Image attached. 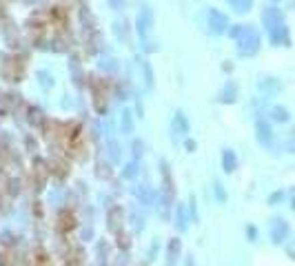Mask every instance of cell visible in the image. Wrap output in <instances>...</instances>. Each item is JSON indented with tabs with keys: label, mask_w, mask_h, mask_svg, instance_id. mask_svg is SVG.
<instances>
[{
	"label": "cell",
	"mask_w": 295,
	"mask_h": 266,
	"mask_svg": "<svg viewBox=\"0 0 295 266\" xmlns=\"http://www.w3.org/2000/svg\"><path fill=\"white\" fill-rule=\"evenodd\" d=\"M237 38V51L242 56H255L260 49V34L253 27H242V31L235 36Z\"/></svg>",
	"instance_id": "obj_1"
},
{
	"label": "cell",
	"mask_w": 295,
	"mask_h": 266,
	"mask_svg": "<svg viewBox=\"0 0 295 266\" xmlns=\"http://www.w3.org/2000/svg\"><path fill=\"white\" fill-rule=\"evenodd\" d=\"M271 240H273V244H282L289 237V233H291V228H289V222L286 220H282V218H275L271 222Z\"/></svg>",
	"instance_id": "obj_2"
},
{
	"label": "cell",
	"mask_w": 295,
	"mask_h": 266,
	"mask_svg": "<svg viewBox=\"0 0 295 266\" xmlns=\"http://www.w3.org/2000/svg\"><path fill=\"white\" fill-rule=\"evenodd\" d=\"M227 27H229V20H227V16H224L222 11L209 9V29H211L213 34H224Z\"/></svg>",
	"instance_id": "obj_3"
},
{
	"label": "cell",
	"mask_w": 295,
	"mask_h": 266,
	"mask_svg": "<svg viewBox=\"0 0 295 266\" xmlns=\"http://www.w3.org/2000/svg\"><path fill=\"white\" fill-rule=\"evenodd\" d=\"M257 140H260V144H264V146L273 144V129L269 126V122L257 120Z\"/></svg>",
	"instance_id": "obj_4"
},
{
	"label": "cell",
	"mask_w": 295,
	"mask_h": 266,
	"mask_svg": "<svg viewBox=\"0 0 295 266\" xmlns=\"http://www.w3.org/2000/svg\"><path fill=\"white\" fill-rule=\"evenodd\" d=\"M180 251H182V242H180L178 237H171L169 248H167V266H175Z\"/></svg>",
	"instance_id": "obj_5"
},
{
	"label": "cell",
	"mask_w": 295,
	"mask_h": 266,
	"mask_svg": "<svg viewBox=\"0 0 295 266\" xmlns=\"http://www.w3.org/2000/svg\"><path fill=\"white\" fill-rule=\"evenodd\" d=\"M222 169L227 171V173H233V171L237 169V155H235V151H231V149H224L222 151Z\"/></svg>",
	"instance_id": "obj_6"
},
{
	"label": "cell",
	"mask_w": 295,
	"mask_h": 266,
	"mask_svg": "<svg viewBox=\"0 0 295 266\" xmlns=\"http://www.w3.org/2000/svg\"><path fill=\"white\" fill-rule=\"evenodd\" d=\"M264 24L269 27V29L280 27V24H282V14L277 9H273V7H269V9L264 11Z\"/></svg>",
	"instance_id": "obj_7"
},
{
	"label": "cell",
	"mask_w": 295,
	"mask_h": 266,
	"mask_svg": "<svg viewBox=\"0 0 295 266\" xmlns=\"http://www.w3.org/2000/svg\"><path fill=\"white\" fill-rule=\"evenodd\" d=\"M271 42L273 44H289V34H286L284 24H280V27H273V29H271Z\"/></svg>",
	"instance_id": "obj_8"
},
{
	"label": "cell",
	"mask_w": 295,
	"mask_h": 266,
	"mask_svg": "<svg viewBox=\"0 0 295 266\" xmlns=\"http://www.w3.org/2000/svg\"><path fill=\"white\" fill-rule=\"evenodd\" d=\"M151 24H153V18H151L149 9H142L140 18H138V34H140V36H147V31H149Z\"/></svg>",
	"instance_id": "obj_9"
},
{
	"label": "cell",
	"mask_w": 295,
	"mask_h": 266,
	"mask_svg": "<svg viewBox=\"0 0 295 266\" xmlns=\"http://www.w3.org/2000/svg\"><path fill=\"white\" fill-rule=\"evenodd\" d=\"M171 195L173 193H162L160 195V204H158V208H160V218L162 220H169V206H171Z\"/></svg>",
	"instance_id": "obj_10"
},
{
	"label": "cell",
	"mask_w": 295,
	"mask_h": 266,
	"mask_svg": "<svg viewBox=\"0 0 295 266\" xmlns=\"http://www.w3.org/2000/svg\"><path fill=\"white\" fill-rule=\"evenodd\" d=\"M187 222H189V208H187V204H180L178 206V222H175L178 231H187Z\"/></svg>",
	"instance_id": "obj_11"
},
{
	"label": "cell",
	"mask_w": 295,
	"mask_h": 266,
	"mask_svg": "<svg viewBox=\"0 0 295 266\" xmlns=\"http://www.w3.org/2000/svg\"><path fill=\"white\" fill-rule=\"evenodd\" d=\"M173 129L178 131V133H189V122H187V118H184L182 111H178L173 116Z\"/></svg>",
	"instance_id": "obj_12"
},
{
	"label": "cell",
	"mask_w": 295,
	"mask_h": 266,
	"mask_svg": "<svg viewBox=\"0 0 295 266\" xmlns=\"http://www.w3.org/2000/svg\"><path fill=\"white\" fill-rule=\"evenodd\" d=\"M73 226H76V220H73L71 213H63V215L58 218V228H60V231L67 233V231H71Z\"/></svg>",
	"instance_id": "obj_13"
},
{
	"label": "cell",
	"mask_w": 295,
	"mask_h": 266,
	"mask_svg": "<svg viewBox=\"0 0 295 266\" xmlns=\"http://www.w3.org/2000/svg\"><path fill=\"white\" fill-rule=\"evenodd\" d=\"M229 7H231L233 11H237V14H244V11L251 9L253 5V0H227Z\"/></svg>",
	"instance_id": "obj_14"
},
{
	"label": "cell",
	"mask_w": 295,
	"mask_h": 266,
	"mask_svg": "<svg viewBox=\"0 0 295 266\" xmlns=\"http://www.w3.org/2000/svg\"><path fill=\"white\" fill-rule=\"evenodd\" d=\"M120 224H122V211L120 208H111V211H109V228H111V231H118Z\"/></svg>",
	"instance_id": "obj_15"
},
{
	"label": "cell",
	"mask_w": 295,
	"mask_h": 266,
	"mask_svg": "<svg viewBox=\"0 0 295 266\" xmlns=\"http://www.w3.org/2000/svg\"><path fill=\"white\" fill-rule=\"evenodd\" d=\"M136 193H138V200H140L142 204H151V202H153V193H151V189L147 186V184H140Z\"/></svg>",
	"instance_id": "obj_16"
},
{
	"label": "cell",
	"mask_w": 295,
	"mask_h": 266,
	"mask_svg": "<svg viewBox=\"0 0 295 266\" xmlns=\"http://www.w3.org/2000/svg\"><path fill=\"white\" fill-rule=\"evenodd\" d=\"M257 87H260L262 91H277L282 84L277 82L275 78H264V80H260V82H257Z\"/></svg>",
	"instance_id": "obj_17"
},
{
	"label": "cell",
	"mask_w": 295,
	"mask_h": 266,
	"mask_svg": "<svg viewBox=\"0 0 295 266\" xmlns=\"http://www.w3.org/2000/svg\"><path fill=\"white\" fill-rule=\"evenodd\" d=\"M27 120H29V124L40 126L42 124V111H40L38 106H31L29 111H27Z\"/></svg>",
	"instance_id": "obj_18"
},
{
	"label": "cell",
	"mask_w": 295,
	"mask_h": 266,
	"mask_svg": "<svg viewBox=\"0 0 295 266\" xmlns=\"http://www.w3.org/2000/svg\"><path fill=\"white\" fill-rule=\"evenodd\" d=\"M131 129H133V116H131V111L126 109V111H122L120 131H122V133H131Z\"/></svg>",
	"instance_id": "obj_19"
},
{
	"label": "cell",
	"mask_w": 295,
	"mask_h": 266,
	"mask_svg": "<svg viewBox=\"0 0 295 266\" xmlns=\"http://www.w3.org/2000/svg\"><path fill=\"white\" fill-rule=\"evenodd\" d=\"M271 116H273V120H277V122H289V111H286L284 106H273Z\"/></svg>",
	"instance_id": "obj_20"
},
{
	"label": "cell",
	"mask_w": 295,
	"mask_h": 266,
	"mask_svg": "<svg viewBox=\"0 0 295 266\" xmlns=\"http://www.w3.org/2000/svg\"><path fill=\"white\" fill-rule=\"evenodd\" d=\"M51 166H53V173L58 175V178H67L69 169H67V164H64V162H60V160H53Z\"/></svg>",
	"instance_id": "obj_21"
},
{
	"label": "cell",
	"mask_w": 295,
	"mask_h": 266,
	"mask_svg": "<svg viewBox=\"0 0 295 266\" xmlns=\"http://www.w3.org/2000/svg\"><path fill=\"white\" fill-rule=\"evenodd\" d=\"M220 100H222V102H233V100H235V87H233V84H227V89L220 93Z\"/></svg>",
	"instance_id": "obj_22"
},
{
	"label": "cell",
	"mask_w": 295,
	"mask_h": 266,
	"mask_svg": "<svg viewBox=\"0 0 295 266\" xmlns=\"http://www.w3.org/2000/svg\"><path fill=\"white\" fill-rule=\"evenodd\" d=\"M122 175H125L126 180H133L138 175V162H131V164L125 166V171H122Z\"/></svg>",
	"instance_id": "obj_23"
},
{
	"label": "cell",
	"mask_w": 295,
	"mask_h": 266,
	"mask_svg": "<svg viewBox=\"0 0 295 266\" xmlns=\"http://www.w3.org/2000/svg\"><path fill=\"white\" fill-rule=\"evenodd\" d=\"M96 173H98V178H109V175H111V171H109V166H106L105 162H102V164L98 162V171H96Z\"/></svg>",
	"instance_id": "obj_24"
},
{
	"label": "cell",
	"mask_w": 295,
	"mask_h": 266,
	"mask_svg": "<svg viewBox=\"0 0 295 266\" xmlns=\"http://www.w3.org/2000/svg\"><path fill=\"white\" fill-rule=\"evenodd\" d=\"M18 184H20L18 180H9V182H7V191H9L11 195H18V191H20V189H18Z\"/></svg>",
	"instance_id": "obj_25"
},
{
	"label": "cell",
	"mask_w": 295,
	"mask_h": 266,
	"mask_svg": "<svg viewBox=\"0 0 295 266\" xmlns=\"http://www.w3.org/2000/svg\"><path fill=\"white\" fill-rule=\"evenodd\" d=\"M116 233H118V240H120V246L122 248H129V235H126V233H122L120 228H118Z\"/></svg>",
	"instance_id": "obj_26"
},
{
	"label": "cell",
	"mask_w": 295,
	"mask_h": 266,
	"mask_svg": "<svg viewBox=\"0 0 295 266\" xmlns=\"http://www.w3.org/2000/svg\"><path fill=\"white\" fill-rule=\"evenodd\" d=\"M131 222H133V226H136L138 231H142V226H145V224H142V215H136V213L131 215Z\"/></svg>",
	"instance_id": "obj_27"
},
{
	"label": "cell",
	"mask_w": 295,
	"mask_h": 266,
	"mask_svg": "<svg viewBox=\"0 0 295 266\" xmlns=\"http://www.w3.org/2000/svg\"><path fill=\"white\" fill-rule=\"evenodd\" d=\"M109 151H111V160H118V158H120V146H118L116 142H111V144H109Z\"/></svg>",
	"instance_id": "obj_28"
},
{
	"label": "cell",
	"mask_w": 295,
	"mask_h": 266,
	"mask_svg": "<svg viewBox=\"0 0 295 266\" xmlns=\"http://www.w3.org/2000/svg\"><path fill=\"white\" fill-rule=\"evenodd\" d=\"M38 78H40V82H42V87H51V76L49 73H38Z\"/></svg>",
	"instance_id": "obj_29"
},
{
	"label": "cell",
	"mask_w": 295,
	"mask_h": 266,
	"mask_svg": "<svg viewBox=\"0 0 295 266\" xmlns=\"http://www.w3.org/2000/svg\"><path fill=\"white\" fill-rule=\"evenodd\" d=\"M282 195H284V193H282V191H277V193H273V195H271V198H269V202H271V204H275V202H280V200H282Z\"/></svg>",
	"instance_id": "obj_30"
},
{
	"label": "cell",
	"mask_w": 295,
	"mask_h": 266,
	"mask_svg": "<svg viewBox=\"0 0 295 266\" xmlns=\"http://www.w3.org/2000/svg\"><path fill=\"white\" fill-rule=\"evenodd\" d=\"M140 149H142V142H140V140H138V142H133V153H136V155H140V153H142Z\"/></svg>",
	"instance_id": "obj_31"
},
{
	"label": "cell",
	"mask_w": 295,
	"mask_h": 266,
	"mask_svg": "<svg viewBox=\"0 0 295 266\" xmlns=\"http://www.w3.org/2000/svg\"><path fill=\"white\" fill-rule=\"evenodd\" d=\"M193 149H195V142L189 140V142H187V151H193Z\"/></svg>",
	"instance_id": "obj_32"
},
{
	"label": "cell",
	"mask_w": 295,
	"mask_h": 266,
	"mask_svg": "<svg viewBox=\"0 0 295 266\" xmlns=\"http://www.w3.org/2000/svg\"><path fill=\"white\" fill-rule=\"evenodd\" d=\"M249 237H251V240H255V228H253V226H249Z\"/></svg>",
	"instance_id": "obj_33"
},
{
	"label": "cell",
	"mask_w": 295,
	"mask_h": 266,
	"mask_svg": "<svg viewBox=\"0 0 295 266\" xmlns=\"http://www.w3.org/2000/svg\"><path fill=\"white\" fill-rule=\"evenodd\" d=\"M187 266H195V260H193V255H189V260H187Z\"/></svg>",
	"instance_id": "obj_34"
},
{
	"label": "cell",
	"mask_w": 295,
	"mask_h": 266,
	"mask_svg": "<svg viewBox=\"0 0 295 266\" xmlns=\"http://www.w3.org/2000/svg\"><path fill=\"white\" fill-rule=\"evenodd\" d=\"M64 266H80V264H78V262H67Z\"/></svg>",
	"instance_id": "obj_35"
}]
</instances>
